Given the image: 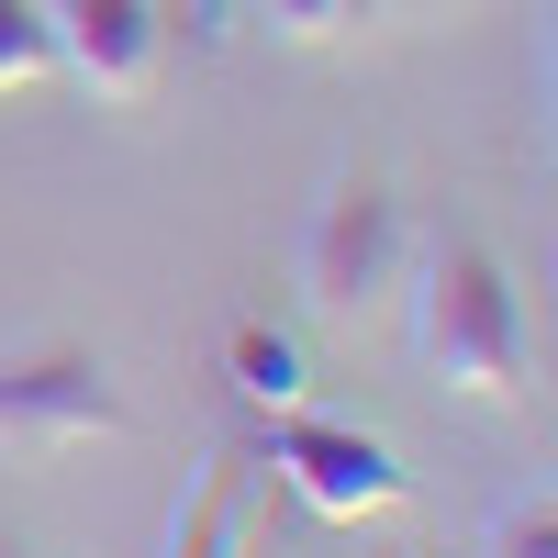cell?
Listing matches in <instances>:
<instances>
[{
    "mask_svg": "<svg viewBox=\"0 0 558 558\" xmlns=\"http://www.w3.org/2000/svg\"><path fill=\"white\" fill-rule=\"evenodd\" d=\"M413 357L436 368L447 391L470 402H536V324H525V291L481 235H436L413 246Z\"/></svg>",
    "mask_w": 558,
    "mask_h": 558,
    "instance_id": "cell-1",
    "label": "cell"
},
{
    "mask_svg": "<svg viewBox=\"0 0 558 558\" xmlns=\"http://www.w3.org/2000/svg\"><path fill=\"white\" fill-rule=\"evenodd\" d=\"M402 257H413L402 202L368 168H347V179H324V202H313L302 246H291V279H302V302L324 324H368V313L402 291Z\"/></svg>",
    "mask_w": 558,
    "mask_h": 558,
    "instance_id": "cell-2",
    "label": "cell"
},
{
    "mask_svg": "<svg viewBox=\"0 0 558 558\" xmlns=\"http://www.w3.org/2000/svg\"><path fill=\"white\" fill-rule=\"evenodd\" d=\"M112 436H134V402L89 347L0 357V458H68V447H112Z\"/></svg>",
    "mask_w": 558,
    "mask_h": 558,
    "instance_id": "cell-3",
    "label": "cell"
},
{
    "mask_svg": "<svg viewBox=\"0 0 558 558\" xmlns=\"http://www.w3.org/2000/svg\"><path fill=\"white\" fill-rule=\"evenodd\" d=\"M257 458L291 481V502H313V514H336V525H368V514H402V502H413V470L380 436L324 425V413H302V402L257 413Z\"/></svg>",
    "mask_w": 558,
    "mask_h": 558,
    "instance_id": "cell-4",
    "label": "cell"
},
{
    "mask_svg": "<svg viewBox=\"0 0 558 558\" xmlns=\"http://www.w3.org/2000/svg\"><path fill=\"white\" fill-rule=\"evenodd\" d=\"M57 34V78L101 89V101H146L168 78V12L157 0H34Z\"/></svg>",
    "mask_w": 558,
    "mask_h": 558,
    "instance_id": "cell-5",
    "label": "cell"
},
{
    "mask_svg": "<svg viewBox=\"0 0 558 558\" xmlns=\"http://www.w3.org/2000/svg\"><path fill=\"white\" fill-rule=\"evenodd\" d=\"M157 558H246V514H235V458H202V481L179 492L168 547Z\"/></svg>",
    "mask_w": 558,
    "mask_h": 558,
    "instance_id": "cell-6",
    "label": "cell"
},
{
    "mask_svg": "<svg viewBox=\"0 0 558 558\" xmlns=\"http://www.w3.org/2000/svg\"><path fill=\"white\" fill-rule=\"evenodd\" d=\"M223 391H235L246 413L302 402V347L279 336V324H223Z\"/></svg>",
    "mask_w": 558,
    "mask_h": 558,
    "instance_id": "cell-7",
    "label": "cell"
},
{
    "mask_svg": "<svg viewBox=\"0 0 558 558\" xmlns=\"http://www.w3.org/2000/svg\"><path fill=\"white\" fill-rule=\"evenodd\" d=\"M57 78V34L34 0H0V89H45Z\"/></svg>",
    "mask_w": 558,
    "mask_h": 558,
    "instance_id": "cell-8",
    "label": "cell"
},
{
    "mask_svg": "<svg viewBox=\"0 0 558 558\" xmlns=\"http://www.w3.org/2000/svg\"><path fill=\"white\" fill-rule=\"evenodd\" d=\"M481 558H558V514L547 502H502V525H492Z\"/></svg>",
    "mask_w": 558,
    "mask_h": 558,
    "instance_id": "cell-9",
    "label": "cell"
},
{
    "mask_svg": "<svg viewBox=\"0 0 558 558\" xmlns=\"http://www.w3.org/2000/svg\"><path fill=\"white\" fill-rule=\"evenodd\" d=\"M257 23L291 34V45H313V34H336V0H257Z\"/></svg>",
    "mask_w": 558,
    "mask_h": 558,
    "instance_id": "cell-10",
    "label": "cell"
},
{
    "mask_svg": "<svg viewBox=\"0 0 558 558\" xmlns=\"http://www.w3.org/2000/svg\"><path fill=\"white\" fill-rule=\"evenodd\" d=\"M368 12H391V0H336V23H368Z\"/></svg>",
    "mask_w": 558,
    "mask_h": 558,
    "instance_id": "cell-11",
    "label": "cell"
}]
</instances>
